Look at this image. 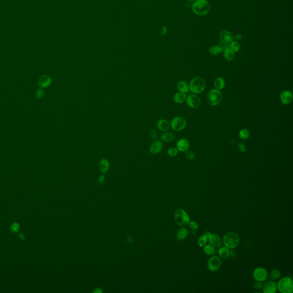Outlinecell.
Segmentation results:
<instances>
[{
    "mask_svg": "<svg viewBox=\"0 0 293 293\" xmlns=\"http://www.w3.org/2000/svg\"><path fill=\"white\" fill-rule=\"evenodd\" d=\"M253 277L255 280L258 282H264L267 280L268 272L267 270L264 267L256 268L253 271Z\"/></svg>",
    "mask_w": 293,
    "mask_h": 293,
    "instance_id": "obj_8",
    "label": "cell"
},
{
    "mask_svg": "<svg viewBox=\"0 0 293 293\" xmlns=\"http://www.w3.org/2000/svg\"><path fill=\"white\" fill-rule=\"evenodd\" d=\"M210 9V5L207 0H197L193 4V12L199 16L206 15Z\"/></svg>",
    "mask_w": 293,
    "mask_h": 293,
    "instance_id": "obj_3",
    "label": "cell"
},
{
    "mask_svg": "<svg viewBox=\"0 0 293 293\" xmlns=\"http://www.w3.org/2000/svg\"><path fill=\"white\" fill-rule=\"evenodd\" d=\"M262 290L264 293H275L277 291V286L273 280H269L263 284Z\"/></svg>",
    "mask_w": 293,
    "mask_h": 293,
    "instance_id": "obj_13",
    "label": "cell"
},
{
    "mask_svg": "<svg viewBox=\"0 0 293 293\" xmlns=\"http://www.w3.org/2000/svg\"><path fill=\"white\" fill-rule=\"evenodd\" d=\"M186 100L188 107L192 108H197L200 106L201 103L200 97L195 94L188 95V97H186Z\"/></svg>",
    "mask_w": 293,
    "mask_h": 293,
    "instance_id": "obj_10",
    "label": "cell"
},
{
    "mask_svg": "<svg viewBox=\"0 0 293 293\" xmlns=\"http://www.w3.org/2000/svg\"><path fill=\"white\" fill-rule=\"evenodd\" d=\"M253 286H254V289H257V290H259V289L262 288L263 284L261 282H258V281H257V282H255V283L254 284Z\"/></svg>",
    "mask_w": 293,
    "mask_h": 293,
    "instance_id": "obj_37",
    "label": "cell"
},
{
    "mask_svg": "<svg viewBox=\"0 0 293 293\" xmlns=\"http://www.w3.org/2000/svg\"><path fill=\"white\" fill-rule=\"evenodd\" d=\"M188 225H189V227L191 228V229H193V230H196V229H197L198 227H199V224L198 223L195 222V221H190L188 222Z\"/></svg>",
    "mask_w": 293,
    "mask_h": 293,
    "instance_id": "obj_36",
    "label": "cell"
},
{
    "mask_svg": "<svg viewBox=\"0 0 293 293\" xmlns=\"http://www.w3.org/2000/svg\"><path fill=\"white\" fill-rule=\"evenodd\" d=\"M19 229V224L17 223H14L12 224L11 226V230L13 231V232H17Z\"/></svg>",
    "mask_w": 293,
    "mask_h": 293,
    "instance_id": "obj_39",
    "label": "cell"
},
{
    "mask_svg": "<svg viewBox=\"0 0 293 293\" xmlns=\"http://www.w3.org/2000/svg\"><path fill=\"white\" fill-rule=\"evenodd\" d=\"M190 148V142L186 139H180L176 144V148L181 152H185Z\"/></svg>",
    "mask_w": 293,
    "mask_h": 293,
    "instance_id": "obj_16",
    "label": "cell"
},
{
    "mask_svg": "<svg viewBox=\"0 0 293 293\" xmlns=\"http://www.w3.org/2000/svg\"><path fill=\"white\" fill-rule=\"evenodd\" d=\"M186 120L181 116L175 117L171 120L170 126L175 131H181L186 126Z\"/></svg>",
    "mask_w": 293,
    "mask_h": 293,
    "instance_id": "obj_7",
    "label": "cell"
},
{
    "mask_svg": "<svg viewBox=\"0 0 293 293\" xmlns=\"http://www.w3.org/2000/svg\"><path fill=\"white\" fill-rule=\"evenodd\" d=\"M186 158L190 160H193L195 158V155L193 152L191 151H187L186 152Z\"/></svg>",
    "mask_w": 293,
    "mask_h": 293,
    "instance_id": "obj_35",
    "label": "cell"
},
{
    "mask_svg": "<svg viewBox=\"0 0 293 293\" xmlns=\"http://www.w3.org/2000/svg\"><path fill=\"white\" fill-rule=\"evenodd\" d=\"M203 251L208 255H212L215 253V249L214 246L211 245H206L203 246Z\"/></svg>",
    "mask_w": 293,
    "mask_h": 293,
    "instance_id": "obj_27",
    "label": "cell"
},
{
    "mask_svg": "<svg viewBox=\"0 0 293 293\" xmlns=\"http://www.w3.org/2000/svg\"><path fill=\"white\" fill-rule=\"evenodd\" d=\"M207 235L208 240L210 242V245H212L214 247H219L223 244V242L218 235L211 234L208 232H207Z\"/></svg>",
    "mask_w": 293,
    "mask_h": 293,
    "instance_id": "obj_12",
    "label": "cell"
},
{
    "mask_svg": "<svg viewBox=\"0 0 293 293\" xmlns=\"http://www.w3.org/2000/svg\"><path fill=\"white\" fill-rule=\"evenodd\" d=\"M156 126L158 127V129L160 131L163 132L167 131L171 127L170 122L166 119L159 120L156 124Z\"/></svg>",
    "mask_w": 293,
    "mask_h": 293,
    "instance_id": "obj_18",
    "label": "cell"
},
{
    "mask_svg": "<svg viewBox=\"0 0 293 293\" xmlns=\"http://www.w3.org/2000/svg\"><path fill=\"white\" fill-rule=\"evenodd\" d=\"M230 48L232 49L234 52H237L240 50L241 47H240V45L238 42L233 41L230 45Z\"/></svg>",
    "mask_w": 293,
    "mask_h": 293,
    "instance_id": "obj_32",
    "label": "cell"
},
{
    "mask_svg": "<svg viewBox=\"0 0 293 293\" xmlns=\"http://www.w3.org/2000/svg\"><path fill=\"white\" fill-rule=\"evenodd\" d=\"M104 180H105V176L104 175H101L98 179V182L100 183H103L104 182Z\"/></svg>",
    "mask_w": 293,
    "mask_h": 293,
    "instance_id": "obj_42",
    "label": "cell"
},
{
    "mask_svg": "<svg viewBox=\"0 0 293 293\" xmlns=\"http://www.w3.org/2000/svg\"><path fill=\"white\" fill-rule=\"evenodd\" d=\"M220 39L222 41L228 44L232 42L234 39V36L230 32L223 31L220 33Z\"/></svg>",
    "mask_w": 293,
    "mask_h": 293,
    "instance_id": "obj_17",
    "label": "cell"
},
{
    "mask_svg": "<svg viewBox=\"0 0 293 293\" xmlns=\"http://www.w3.org/2000/svg\"><path fill=\"white\" fill-rule=\"evenodd\" d=\"M277 290L281 293H291L293 291V281L291 278L285 276L278 281Z\"/></svg>",
    "mask_w": 293,
    "mask_h": 293,
    "instance_id": "obj_4",
    "label": "cell"
},
{
    "mask_svg": "<svg viewBox=\"0 0 293 293\" xmlns=\"http://www.w3.org/2000/svg\"><path fill=\"white\" fill-rule=\"evenodd\" d=\"M250 136V132L247 129H242L239 132V137L242 140H246Z\"/></svg>",
    "mask_w": 293,
    "mask_h": 293,
    "instance_id": "obj_29",
    "label": "cell"
},
{
    "mask_svg": "<svg viewBox=\"0 0 293 293\" xmlns=\"http://www.w3.org/2000/svg\"><path fill=\"white\" fill-rule=\"evenodd\" d=\"M222 266V261L220 258L217 256H213L209 258L207 266L209 270L212 272L218 270Z\"/></svg>",
    "mask_w": 293,
    "mask_h": 293,
    "instance_id": "obj_9",
    "label": "cell"
},
{
    "mask_svg": "<svg viewBox=\"0 0 293 293\" xmlns=\"http://www.w3.org/2000/svg\"><path fill=\"white\" fill-rule=\"evenodd\" d=\"M223 243L229 249H234L239 245L240 237L236 232H227L223 237Z\"/></svg>",
    "mask_w": 293,
    "mask_h": 293,
    "instance_id": "obj_1",
    "label": "cell"
},
{
    "mask_svg": "<svg viewBox=\"0 0 293 293\" xmlns=\"http://www.w3.org/2000/svg\"><path fill=\"white\" fill-rule=\"evenodd\" d=\"M52 83V78L47 74L42 75L38 80V84L41 88L49 87Z\"/></svg>",
    "mask_w": 293,
    "mask_h": 293,
    "instance_id": "obj_14",
    "label": "cell"
},
{
    "mask_svg": "<svg viewBox=\"0 0 293 293\" xmlns=\"http://www.w3.org/2000/svg\"><path fill=\"white\" fill-rule=\"evenodd\" d=\"M174 135L170 132H164L160 136L161 140L165 142H170L174 139Z\"/></svg>",
    "mask_w": 293,
    "mask_h": 293,
    "instance_id": "obj_24",
    "label": "cell"
},
{
    "mask_svg": "<svg viewBox=\"0 0 293 293\" xmlns=\"http://www.w3.org/2000/svg\"><path fill=\"white\" fill-rule=\"evenodd\" d=\"M208 241V235H207V232L205 233L203 235H202L198 239V245L200 247H203L205 246Z\"/></svg>",
    "mask_w": 293,
    "mask_h": 293,
    "instance_id": "obj_30",
    "label": "cell"
},
{
    "mask_svg": "<svg viewBox=\"0 0 293 293\" xmlns=\"http://www.w3.org/2000/svg\"><path fill=\"white\" fill-rule=\"evenodd\" d=\"M163 147V145L160 140H155L151 145L149 152L152 154H158L161 152Z\"/></svg>",
    "mask_w": 293,
    "mask_h": 293,
    "instance_id": "obj_15",
    "label": "cell"
},
{
    "mask_svg": "<svg viewBox=\"0 0 293 293\" xmlns=\"http://www.w3.org/2000/svg\"><path fill=\"white\" fill-rule=\"evenodd\" d=\"M281 274L279 270L278 269H274L271 271L270 275H269V278L271 280H278L280 277Z\"/></svg>",
    "mask_w": 293,
    "mask_h": 293,
    "instance_id": "obj_28",
    "label": "cell"
},
{
    "mask_svg": "<svg viewBox=\"0 0 293 293\" xmlns=\"http://www.w3.org/2000/svg\"><path fill=\"white\" fill-rule=\"evenodd\" d=\"M110 166L109 161L106 159H101L99 162V168L101 172L103 174H105L107 171H108V170L110 168Z\"/></svg>",
    "mask_w": 293,
    "mask_h": 293,
    "instance_id": "obj_19",
    "label": "cell"
},
{
    "mask_svg": "<svg viewBox=\"0 0 293 293\" xmlns=\"http://www.w3.org/2000/svg\"><path fill=\"white\" fill-rule=\"evenodd\" d=\"M218 254L220 258L223 259H227L231 255V251L230 249L226 246L221 247L218 251Z\"/></svg>",
    "mask_w": 293,
    "mask_h": 293,
    "instance_id": "obj_21",
    "label": "cell"
},
{
    "mask_svg": "<svg viewBox=\"0 0 293 293\" xmlns=\"http://www.w3.org/2000/svg\"><path fill=\"white\" fill-rule=\"evenodd\" d=\"M280 99L283 104L288 105L293 101V94L290 91L284 90L280 93Z\"/></svg>",
    "mask_w": 293,
    "mask_h": 293,
    "instance_id": "obj_11",
    "label": "cell"
},
{
    "mask_svg": "<svg viewBox=\"0 0 293 293\" xmlns=\"http://www.w3.org/2000/svg\"><path fill=\"white\" fill-rule=\"evenodd\" d=\"M219 47L222 49V50H224L225 49L227 48L228 44L220 41V42L219 43Z\"/></svg>",
    "mask_w": 293,
    "mask_h": 293,
    "instance_id": "obj_41",
    "label": "cell"
},
{
    "mask_svg": "<svg viewBox=\"0 0 293 293\" xmlns=\"http://www.w3.org/2000/svg\"><path fill=\"white\" fill-rule=\"evenodd\" d=\"M186 95L185 93L178 92L175 93L174 96V100L177 104H182L186 99Z\"/></svg>",
    "mask_w": 293,
    "mask_h": 293,
    "instance_id": "obj_22",
    "label": "cell"
},
{
    "mask_svg": "<svg viewBox=\"0 0 293 293\" xmlns=\"http://www.w3.org/2000/svg\"><path fill=\"white\" fill-rule=\"evenodd\" d=\"M206 87V81L201 77H197L191 80L189 88L191 92L199 94L203 92Z\"/></svg>",
    "mask_w": 293,
    "mask_h": 293,
    "instance_id": "obj_2",
    "label": "cell"
},
{
    "mask_svg": "<svg viewBox=\"0 0 293 293\" xmlns=\"http://www.w3.org/2000/svg\"><path fill=\"white\" fill-rule=\"evenodd\" d=\"M222 94L218 89H212L208 93L207 100L208 104L211 106L219 105L222 100Z\"/></svg>",
    "mask_w": 293,
    "mask_h": 293,
    "instance_id": "obj_5",
    "label": "cell"
},
{
    "mask_svg": "<svg viewBox=\"0 0 293 293\" xmlns=\"http://www.w3.org/2000/svg\"><path fill=\"white\" fill-rule=\"evenodd\" d=\"M35 95L36 97L39 99H43L44 97V95H45V92H44V90L42 88L38 89L36 91Z\"/></svg>",
    "mask_w": 293,
    "mask_h": 293,
    "instance_id": "obj_34",
    "label": "cell"
},
{
    "mask_svg": "<svg viewBox=\"0 0 293 293\" xmlns=\"http://www.w3.org/2000/svg\"><path fill=\"white\" fill-rule=\"evenodd\" d=\"M225 81L224 80L220 77H218L216 79H215L214 82V85L215 88L218 90L222 89L223 88L225 87Z\"/></svg>",
    "mask_w": 293,
    "mask_h": 293,
    "instance_id": "obj_26",
    "label": "cell"
},
{
    "mask_svg": "<svg viewBox=\"0 0 293 293\" xmlns=\"http://www.w3.org/2000/svg\"><path fill=\"white\" fill-rule=\"evenodd\" d=\"M149 136L151 139H156L157 137V133L155 130H152L150 132H149Z\"/></svg>",
    "mask_w": 293,
    "mask_h": 293,
    "instance_id": "obj_38",
    "label": "cell"
},
{
    "mask_svg": "<svg viewBox=\"0 0 293 293\" xmlns=\"http://www.w3.org/2000/svg\"><path fill=\"white\" fill-rule=\"evenodd\" d=\"M238 148L242 152H245L246 151V147L244 144L240 143L238 144Z\"/></svg>",
    "mask_w": 293,
    "mask_h": 293,
    "instance_id": "obj_40",
    "label": "cell"
},
{
    "mask_svg": "<svg viewBox=\"0 0 293 293\" xmlns=\"http://www.w3.org/2000/svg\"><path fill=\"white\" fill-rule=\"evenodd\" d=\"M176 87H177L178 90L180 92L184 93H187V92L189 91V90H190L189 86H188L187 83L186 81H183V80L179 81L177 83V84H176Z\"/></svg>",
    "mask_w": 293,
    "mask_h": 293,
    "instance_id": "obj_20",
    "label": "cell"
},
{
    "mask_svg": "<svg viewBox=\"0 0 293 293\" xmlns=\"http://www.w3.org/2000/svg\"><path fill=\"white\" fill-rule=\"evenodd\" d=\"M188 231L186 228H181L177 232L176 238L179 241H183L188 236Z\"/></svg>",
    "mask_w": 293,
    "mask_h": 293,
    "instance_id": "obj_23",
    "label": "cell"
},
{
    "mask_svg": "<svg viewBox=\"0 0 293 293\" xmlns=\"http://www.w3.org/2000/svg\"><path fill=\"white\" fill-rule=\"evenodd\" d=\"M222 51H223L222 49L220 47H218V46H213V47H211L210 50H209L210 53L213 54V55H216L222 52Z\"/></svg>",
    "mask_w": 293,
    "mask_h": 293,
    "instance_id": "obj_31",
    "label": "cell"
},
{
    "mask_svg": "<svg viewBox=\"0 0 293 293\" xmlns=\"http://www.w3.org/2000/svg\"><path fill=\"white\" fill-rule=\"evenodd\" d=\"M188 1H194V0H188Z\"/></svg>",
    "mask_w": 293,
    "mask_h": 293,
    "instance_id": "obj_43",
    "label": "cell"
},
{
    "mask_svg": "<svg viewBox=\"0 0 293 293\" xmlns=\"http://www.w3.org/2000/svg\"><path fill=\"white\" fill-rule=\"evenodd\" d=\"M178 150L176 148L172 147V148H170L167 150V154L171 157L175 156L176 155H178Z\"/></svg>",
    "mask_w": 293,
    "mask_h": 293,
    "instance_id": "obj_33",
    "label": "cell"
},
{
    "mask_svg": "<svg viewBox=\"0 0 293 293\" xmlns=\"http://www.w3.org/2000/svg\"><path fill=\"white\" fill-rule=\"evenodd\" d=\"M224 56L228 61H232L235 58V52L232 49L228 47L227 48L224 50Z\"/></svg>",
    "mask_w": 293,
    "mask_h": 293,
    "instance_id": "obj_25",
    "label": "cell"
},
{
    "mask_svg": "<svg viewBox=\"0 0 293 293\" xmlns=\"http://www.w3.org/2000/svg\"><path fill=\"white\" fill-rule=\"evenodd\" d=\"M175 220L178 225L182 226L184 223H188L190 221V218L185 210L179 208L175 212Z\"/></svg>",
    "mask_w": 293,
    "mask_h": 293,
    "instance_id": "obj_6",
    "label": "cell"
}]
</instances>
